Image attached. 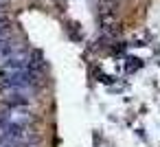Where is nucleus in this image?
<instances>
[{
  "label": "nucleus",
  "mask_w": 160,
  "mask_h": 147,
  "mask_svg": "<svg viewBox=\"0 0 160 147\" xmlns=\"http://www.w3.org/2000/svg\"><path fill=\"white\" fill-rule=\"evenodd\" d=\"M0 121L7 125H16V127H29L35 121V114L27 105H7L0 114Z\"/></svg>",
  "instance_id": "nucleus-2"
},
{
  "label": "nucleus",
  "mask_w": 160,
  "mask_h": 147,
  "mask_svg": "<svg viewBox=\"0 0 160 147\" xmlns=\"http://www.w3.org/2000/svg\"><path fill=\"white\" fill-rule=\"evenodd\" d=\"M0 140L24 147V145H31L33 140H38V134L31 127H16V125H7L0 121Z\"/></svg>",
  "instance_id": "nucleus-1"
},
{
  "label": "nucleus",
  "mask_w": 160,
  "mask_h": 147,
  "mask_svg": "<svg viewBox=\"0 0 160 147\" xmlns=\"http://www.w3.org/2000/svg\"><path fill=\"white\" fill-rule=\"evenodd\" d=\"M31 88L27 86H13V84H2L0 86V97L7 105H27V101L31 99Z\"/></svg>",
  "instance_id": "nucleus-3"
},
{
  "label": "nucleus",
  "mask_w": 160,
  "mask_h": 147,
  "mask_svg": "<svg viewBox=\"0 0 160 147\" xmlns=\"http://www.w3.org/2000/svg\"><path fill=\"white\" fill-rule=\"evenodd\" d=\"M7 29H9V20H7V16H5L2 11H0V33L7 31Z\"/></svg>",
  "instance_id": "nucleus-4"
}]
</instances>
